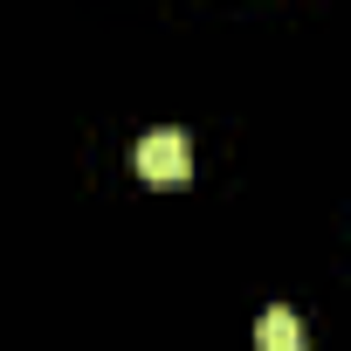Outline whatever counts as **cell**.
Masks as SVG:
<instances>
[{"label": "cell", "mask_w": 351, "mask_h": 351, "mask_svg": "<svg viewBox=\"0 0 351 351\" xmlns=\"http://www.w3.org/2000/svg\"><path fill=\"white\" fill-rule=\"evenodd\" d=\"M138 180H152V186H186L193 180V145H186V131H145L138 138Z\"/></svg>", "instance_id": "1"}, {"label": "cell", "mask_w": 351, "mask_h": 351, "mask_svg": "<svg viewBox=\"0 0 351 351\" xmlns=\"http://www.w3.org/2000/svg\"><path fill=\"white\" fill-rule=\"evenodd\" d=\"M255 351H310L303 317H296V310H282V303H269V310H262V324H255Z\"/></svg>", "instance_id": "2"}]
</instances>
